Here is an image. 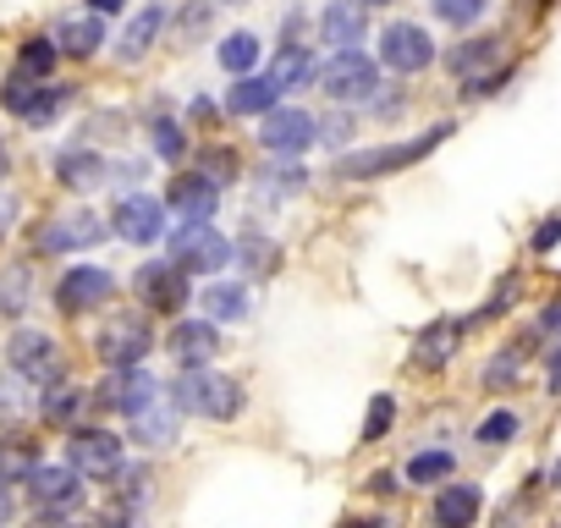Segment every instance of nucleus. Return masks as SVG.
Here are the masks:
<instances>
[{
    "mask_svg": "<svg viewBox=\"0 0 561 528\" xmlns=\"http://www.w3.org/2000/svg\"><path fill=\"white\" fill-rule=\"evenodd\" d=\"M457 127L451 122H440V127H430L424 138H408V144H380V149H358V154H342V165H336V176L342 182H375V176H391V171H408V165H419L424 154H435L446 138H451Z\"/></svg>",
    "mask_w": 561,
    "mask_h": 528,
    "instance_id": "nucleus-1",
    "label": "nucleus"
},
{
    "mask_svg": "<svg viewBox=\"0 0 561 528\" xmlns=\"http://www.w3.org/2000/svg\"><path fill=\"white\" fill-rule=\"evenodd\" d=\"M171 402L182 413H198V418H237L242 413V386L231 375H215L209 364H198V369H182Z\"/></svg>",
    "mask_w": 561,
    "mask_h": 528,
    "instance_id": "nucleus-2",
    "label": "nucleus"
},
{
    "mask_svg": "<svg viewBox=\"0 0 561 528\" xmlns=\"http://www.w3.org/2000/svg\"><path fill=\"white\" fill-rule=\"evenodd\" d=\"M171 264L182 276H220L231 264V242L209 220H182L171 231Z\"/></svg>",
    "mask_w": 561,
    "mask_h": 528,
    "instance_id": "nucleus-3",
    "label": "nucleus"
},
{
    "mask_svg": "<svg viewBox=\"0 0 561 528\" xmlns=\"http://www.w3.org/2000/svg\"><path fill=\"white\" fill-rule=\"evenodd\" d=\"M375 83H380V67H375L364 50H336V56L325 61V72H320V89H325L331 100H369Z\"/></svg>",
    "mask_w": 561,
    "mask_h": 528,
    "instance_id": "nucleus-4",
    "label": "nucleus"
},
{
    "mask_svg": "<svg viewBox=\"0 0 561 528\" xmlns=\"http://www.w3.org/2000/svg\"><path fill=\"white\" fill-rule=\"evenodd\" d=\"M314 138H320V127H314V116L304 105H275L259 122V144L275 149V154H304Z\"/></svg>",
    "mask_w": 561,
    "mask_h": 528,
    "instance_id": "nucleus-5",
    "label": "nucleus"
},
{
    "mask_svg": "<svg viewBox=\"0 0 561 528\" xmlns=\"http://www.w3.org/2000/svg\"><path fill=\"white\" fill-rule=\"evenodd\" d=\"M100 358L111 364V369H133V364H144L149 358V325H144V314H116V320H105V331H100Z\"/></svg>",
    "mask_w": 561,
    "mask_h": 528,
    "instance_id": "nucleus-6",
    "label": "nucleus"
},
{
    "mask_svg": "<svg viewBox=\"0 0 561 528\" xmlns=\"http://www.w3.org/2000/svg\"><path fill=\"white\" fill-rule=\"evenodd\" d=\"M7 358H12V369L28 386H56L61 380V353H56V342L45 331H18L12 347H7Z\"/></svg>",
    "mask_w": 561,
    "mask_h": 528,
    "instance_id": "nucleus-7",
    "label": "nucleus"
},
{
    "mask_svg": "<svg viewBox=\"0 0 561 528\" xmlns=\"http://www.w3.org/2000/svg\"><path fill=\"white\" fill-rule=\"evenodd\" d=\"M67 457H72V473H83V479H111V473L122 468V440H116L111 429H72Z\"/></svg>",
    "mask_w": 561,
    "mask_h": 528,
    "instance_id": "nucleus-8",
    "label": "nucleus"
},
{
    "mask_svg": "<svg viewBox=\"0 0 561 528\" xmlns=\"http://www.w3.org/2000/svg\"><path fill=\"white\" fill-rule=\"evenodd\" d=\"M111 298H116V276L100 271V264H78V271H67L61 287H56V309H67V314L100 309V303H111Z\"/></svg>",
    "mask_w": 561,
    "mask_h": 528,
    "instance_id": "nucleus-9",
    "label": "nucleus"
},
{
    "mask_svg": "<svg viewBox=\"0 0 561 528\" xmlns=\"http://www.w3.org/2000/svg\"><path fill=\"white\" fill-rule=\"evenodd\" d=\"M380 61H386L391 72H424V67L435 61V39H430L419 23H391V28L380 34Z\"/></svg>",
    "mask_w": 561,
    "mask_h": 528,
    "instance_id": "nucleus-10",
    "label": "nucleus"
},
{
    "mask_svg": "<svg viewBox=\"0 0 561 528\" xmlns=\"http://www.w3.org/2000/svg\"><path fill=\"white\" fill-rule=\"evenodd\" d=\"M144 309H160V314H176L187 309V276L176 271V264H144V271L133 276Z\"/></svg>",
    "mask_w": 561,
    "mask_h": 528,
    "instance_id": "nucleus-11",
    "label": "nucleus"
},
{
    "mask_svg": "<svg viewBox=\"0 0 561 528\" xmlns=\"http://www.w3.org/2000/svg\"><path fill=\"white\" fill-rule=\"evenodd\" d=\"M28 490H34V506L39 512H72L78 501H83V473H72V468H34L28 473Z\"/></svg>",
    "mask_w": 561,
    "mask_h": 528,
    "instance_id": "nucleus-12",
    "label": "nucleus"
},
{
    "mask_svg": "<svg viewBox=\"0 0 561 528\" xmlns=\"http://www.w3.org/2000/svg\"><path fill=\"white\" fill-rule=\"evenodd\" d=\"M160 397V386L133 364V369H116L111 380H105V391H100V402L111 408V413H122V418H133V413H144L149 402Z\"/></svg>",
    "mask_w": 561,
    "mask_h": 528,
    "instance_id": "nucleus-13",
    "label": "nucleus"
},
{
    "mask_svg": "<svg viewBox=\"0 0 561 528\" xmlns=\"http://www.w3.org/2000/svg\"><path fill=\"white\" fill-rule=\"evenodd\" d=\"M105 237V220L100 215H61V220H50L45 231H39V248L45 253H72V248H94Z\"/></svg>",
    "mask_w": 561,
    "mask_h": 528,
    "instance_id": "nucleus-14",
    "label": "nucleus"
},
{
    "mask_svg": "<svg viewBox=\"0 0 561 528\" xmlns=\"http://www.w3.org/2000/svg\"><path fill=\"white\" fill-rule=\"evenodd\" d=\"M165 198H171V209H176L182 220H209V215H215V198H220V187H215L204 171H187V176H171Z\"/></svg>",
    "mask_w": 561,
    "mask_h": 528,
    "instance_id": "nucleus-15",
    "label": "nucleus"
},
{
    "mask_svg": "<svg viewBox=\"0 0 561 528\" xmlns=\"http://www.w3.org/2000/svg\"><path fill=\"white\" fill-rule=\"evenodd\" d=\"M215 353H220L215 320H182V325L171 331V358H176L182 369H198V364H209Z\"/></svg>",
    "mask_w": 561,
    "mask_h": 528,
    "instance_id": "nucleus-16",
    "label": "nucleus"
},
{
    "mask_svg": "<svg viewBox=\"0 0 561 528\" xmlns=\"http://www.w3.org/2000/svg\"><path fill=\"white\" fill-rule=\"evenodd\" d=\"M165 209H160V198H144V193H133V198H122V209H116V231L127 237V242H154L160 231H165V220H160Z\"/></svg>",
    "mask_w": 561,
    "mask_h": 528,
    "instance_id": "nucleus-17",
    "label": "nucleus"
},
{
    "mask_svg": "<svg viewBox=\"0 0 561 528\" xmlns=\"http://www.w3.org/2000/svg\"><path fill=\"white\" fill-rule=\"evenodd\" d=\"M320 34H325L331 50H353L364 39V7L358 0H331L325 18H320Z\"/></svg>",
    "mask_w": 561,
    "mask_h": 528,
    "instance_id": "nucleus-18",
    "label": "nucleus"
},
{
    "mask_svg": "<svg viewBox=\"0 0 561 528\" xmlns=\"http://www.w3.org/2000/svg\"><path fill=\"white\" fill-rule=\"evenodd\" d=\"M176 402L171 397H154L144 413H133L127 424H133V440H144V446H171L176 440Z\"/></svg>",
    "mask_w": 561,
    "mask_h": 528,
    "instance_id": "nucleus-19",
    "label": "nucleus"
},
{
    "mask_svg": "<svg viewBox=\"0 0 561 528\" xmlns=\"http://www.w3.org/2000/svg\"><path fill=\"white\" fill-rule=\"evenodd\" d=\"M457 342H462V325H457V320H435V325L419 331V342H413V364H419V369H440V364L457 353Z\"/></svg>",
    "mask_w": 561,
    "mask_h": 528,
    "instance_id": "nucleus-20",
    "label": "nucleus"
},
{
    "mask_svg": "<svg viewBox=\"0 0 561 528\" xmlns=\"http://www.w3.org/2000/svg\"><path fill=\"white\" fill-rule=\"evenodd\" d=\"M160 28H165V7H144V12H138V18H133V23L122 28V39H116L122 61H144Z\"/></svg>",
    "mask_w": 561,
    "mask_h": 528,
    "instance_id": "nucleus-21",
    "label": "nucleus"
},
{
    "mask_svg": "<svg viewBox=\"0 0 561 528\" xmlns=\"http://www.w3.org/2000/svg\"><path fill=\"white\" fill-rule=\"evenodd\" d=\"M275 100H280V89L270 78H237L231 94H226V111L231 116H264V111H275Z\"/></svg>",
    "mask_w": 561,
    "mask_h": 528,
    "instance_id": "nucleus-22",
    "label": "nucleus"
},
{
    "mask_svg": "<svg viewBox=\"0 0 561 528\" xmlns=\"http://www.w3.org/2000/svg\"><path fill=\"white\" fill-rule=\"evenodd\" d=\"M479 517V484H446L435 495V523L440 528H468Z\"/></svg>",
    "mask_w": 561,
    "mask_h": 528,
    "instance_id": "nucleus-23",
    "label": "nucleus"
},
{
    "mask_svg": "<svg viewBox=\"0 0 561 528\" xmlns=\"http://www.w3.org/2000/svg\"><path fill=\"white\" fill-rule=\"evenodd\" d=\"M280 94H287V89H304L309 78H314V56L304 50V45H287V50H280L275 61H270V72H264Z\"/></svg>",
    "mask_w": 561,
    "mask_h": 528,
    "instance_id": "nucleus-24",
    "label": "nucleus"
},
{
    "mask_svg": "<svg viewBox=\"0 0 561 528\" xmlns=\"http://www.w3.org/2000/svg\"><path fill=\"white\" fill-rule=\"evenodd\" d=\"M105 45V28H100V18H67L61 28H56V50H67V56H94Z\"/></svg>",
    "mask_w": 561,
    "mask_h": 528,
    "instance_id": "nucleus-25",
    "label": "nucleus"
},
{
    "mask_svg": "<svg viewBox=\"0 0 561 528\" xmlns=\"http://www.w3.org/2000/svg\"><path fill=\"white\" fill-rule=\"evenodd\" d=\"M495 56H501V39H468L462 50H451V56H446V67H451L462 83H468V78H479Z\"/></svg>",
    "mask_w": 561,
    "mask_h": 528,
    "instance_id": "nucleus-26",
    "label": "nucleus"
},
{
    "mask_svg": "<svg viewBox=\"0 0 561 528\" xmlns=\"http://www.w3.org/2000/svg\"><path fill=\"white\" fill-rule=\"evenodd\" d=\"M204 309H209V320H215V325H231V320H242V314H248V292H242V287H231V282H209Z\"/></svg>",
    "mask_w": 561,
    "mask_h": 528,
    "instance_id": "nucleus-27",
    "label": "nucleus"
},
{
    "mask_svg": "<svg viewBox=\"0 0 561 528\" xmlns=\"http://www.w3.org/2000/svg\"><path fill=\"white\" fill-rule=\"evenodd\" d=\"M34 468H39V451H34V440H0V484L28 479Z\"/></svg>",
    "mask_w": 561,
    "mask_h": 528,
    "instance_id": "nucleus-28",
    "label": "nucleus"
},
{
    "mask_svg": "<svg viewBox=\"0 0 561 528\" xmlns=\"http://www.w3.org/2000/svg\"><path fill=\"white\" fill-rule=\"evenodd\" d=\"M0 100H7V111H18L23 122H34V111H39V100H45V89L28 78V72H18L7 89H0Z\"/></svg>",
    "mask_w": 561,
    "mask_h": 528,
    "instance_id": "nucleus-29",
    "label": "nucleus"
},
{
    "mask_svg": "<svg viewBox=\"0 0 561 528\" xmlns=\"http://www.w3.org/2000/svg\"><path fill=\"white\" fill-rule=\"evenodd\" d=\"M56 171H61V182H67V187H94V182H105V176H100L105 165H100L94 154H83V149L61 154V165H56Z\"/></svg>",
    "mask_w": 561,
    "mask_h": 528,
    "instance_id": "nucleus-30",
    "label": "nucleus"
},
{
    "mask_svg": "<svg viewBox=\"0 0 561 528\" xmlns=\"http://www.w3.org/2000/svg\"><path fill=\"white\" fill-rule=\"evenodd\" d=\"M430 7H435V18H440V23L468 28V23H479V18L490 12V0H430Z\"/></svg>",
    "mask_w": 561,
    "mask_h": 528,
    "instance_id": "nucleus-31",
    "label": "nucleus"
},
{
    "mask_svg": "<svg viewBox=\"0 0 561 528\" xmlns=\"http://www.w3.org/2000/svg\"><path fill=\"white\" fill-rule=\"evenodd\" d=\"M253 61H259V39H253V34H231V39L220 45V67H226V72L242 78Z\"/></svg>",
    "mask_w": 561,
    "mask_h": 528,
    "instance_id": "nucleus-32",
    "label": "nucleus"
},
{
    "mask_svg": "<svg viewBox=\"0 0 561 528\" xmlns=\"http://www.w3.org/2000/svg\"><path fill=\"white\" fill-rule=\"evenodd\" d=\"M408 479L413 484H435V479H451V451H419L408 462Z\"/></svg>",
    "mask_w": 561,
    "mask_h": 528,
    "instance_id": "nucleus-33",
    "label": "nucleus"
},
{
    "mask_svg": "<svg viewBox=\"0 0 561 528\" xmlns=\"http://www.w3.org/2000/svg\"><path fill=\"white\" fill-rule=\"evenodd\" d=\"M56 56H61L56 39H28V45H23V72H28V78H45V72L56 67Z\"/></svg>",
    "mask_w": 561,
    "mask_h": 528,
    "instance_id": "nucleus-34",
    "label": "nucleus"
},
{
    "mask_svg": "<svg viewBox=\"0 0 561 528\" xmlns=\"http://www.w3.org/2000/svg\"><path fill=\"white\" fill-rule=\"evenodd\" d=\"M391 424H397V402L391 397H375L369 402V418H364V440H380Z\"/></svg>",
    "mask_w": 561,
    "mask_h": 528,
    "instance_id": "nucleus-35",
    "label": "nucleus"
},
{
    "mask_svg": "<svg viewBox=\"0 0 561 528\" xmlns=\"http://www.w3.org/2000/svg\"><path fill=\"white\" fill-rule=\"evenodd\" d=\"M512 435H517V413H506V408L490 413V418L479 424V440H484V446H506Z\"/></svg>",
    "mask_w": 561,
    "mask_h": 528,
    "instance_id": "nucleus-36",
    "label": "nucleus"
},
{
    "mask_svg": "<svg viewBox=\"0 0 561 528\" xmlns=\"http://www.w3.org/2000/svg\"><path fill=\"white\" fill-rule=\"evenodd\" d=\"M154 149H160L165 160H176V154L187 149V138H182V127H176V122H160V127H154Z\"/></svg>",
    "mask_w": 561,
    "mask_h": 528,
    "instance_id": "nucleus-37",
    "label": "nucleus"
},
{
    "mask_svg": "<svg viewBox=\"0 0 561 528\" xmlns=\"http://www.w3.org/2000/svg\"><path fill=\"white\" fill-rule=\"evenodd\" d=\"M242 253L253 259V271H270V264H275V248L259 242V237H242Z\"/></svg>",
    "mask_w": 561,
    "mask_h": 528,
    "instance_id": "nucleus-38",
    "label": "nucleus"
},
{
    "mask_svg": "<svg viewBox=\"0 0 561 528\" xmlns=\"http://www.w3.org/2000/svg\"><path fill=\"white\" fill-rule=\"evenodd\" d=\"M556 242H561V215H550V220L534 231V253H550Z\"/></svg>",
    "mask_w": 561,
    "mask_h": 528,
    "instance_id": "nucleus-39",
    "label": "nucleus"
},
{
    "mask_svg": "<svg viewBox=\"0 0 561 528\" xmlns=\"http://www.w3.org/2000/svg\"><path fill=\"white\" fill-rule=\"evenodd\" d=\"M204 176H209V182L220 187V182L231 176V154H226V149H220V154H209V160H204Z\"/></svg>",
    "mask_w": 561,
    "mask_h": 528,
    "instance_id": "nucleus-40",
    "label": "nucleus"
},
{
    "mask_svg": "<svg viewBox=\"0 0 561 528\" xmlns=\"http://www.w3.org/2000/svg\"><path fill=\"white\" fill-rule=\"evenodd\" d=\"M61 100H67V89H45V100H39V111H34V122H50V116L61 111Z\"/></svg>",
    "mask_w": 561,
    "mask_h": 528,
    "instance_id": "nucleus-41",
    "label": "nucleus"
},
{
    "mask_svg": "<svg viewBox=\"0 0 561 528\" xmlns=\"http://www.w3.org/2000/svg\"><path fill=\"white\" fill-rule=\"evenodd\" d=\"M111 479H116V490H122V495H144V473H138V468H127V473L116 468Z\"/></svg>",
    "mask_w": 561,
    "mask_h": 528,
    "instance_id": "nucleus-42",
    "label": "nucleus"
},
{
    "mask_svg": "<svg viewBox=\"0 0 561 528\" xmlns=\"http://www.w3.org/2000/svg\"><path fill=\"white\" fill-rule=\"evenodd\" d=\"M72 408H78V391H56V397H50V408H45V413H50V418H67V413H72Z\"/></svg>",
    "mask_w": 561,
    "mask_h": 528,
    "instance_id": "nucleus-43",
    "label": "nucleus"
},
{
    "mask_svg": "<svg viewBox=\"0 0 561 528\" xmlns=\"http://www.w3.org/2000/svg\"><path fill=\"white\" fill-rule=\"evenodd\" d=\"M78 528H127V517L122 512H105V517H83Z\"/></svg>",
    "mask_w": 561,
    "mask_h": 528,
    "instance_id": "nucleus-44",
    "label": "nucleus"
},
{
    "mask_svg": "<svg viewBox=\"0 0 561 528\" xmlns=\"http://www.w3.org/2000/svg\"><path fill=\"white\" fill-rule=\"evenodd\" d=\"M556 325H561V298H556V303L539 314V331H556Z\"/></svg>",
    "mask_w": 561,
    "mask_h": 528,
    "instance_id": "nucleus-45",
    "label": "nucleus"
},
{
    "mask_svg": "<svg viewBox=\"0 0 561 528\" xmlns=\"http://www.w3.org/2000/svg\"><path fill=\"white\" fill-rule=\"evenodd\" d=\"M550 386H556V391H561V342H556V347H550Z\"/></svg>",
    "mask_w": 561,
    "mask_h": 528,
    "instance_id": "nucleus-46",
    "label": "nucleus"
},
{
    "mask_svg": "<svg viewBox=\"0 0 561 528\" xmlns=\"http://www.w3.org/2000/svg\"><path fill=\"white\" fill-rule=\"evenodd\" d=\"M122 7H127V0H89V12H94V18H100V12H122Z\"/></svg>",
    "mask_w": 561,
    "mask_h": 528,
    "instance_id": "nucleus-47",
    "label": "nucleus"
},
{
    "mask_svg": "<svg viewBox=\"0 0 561 528\" xmlns=\"http://www.w3.org/2000/svg\"><path fill=\"white\" fill-rule=\"evenodd\" d=\"M34 528H78V523H61V512H50L45 523H34Z\"/></svg>",
    "mask_w": 561,
    "mask_h": 528,
    "instance_id": "nucleus-48",
    "label": "nucleus"
},
{
    "mask_svg": "<svg viewBox=\"0 0 561 528\" xmlns=\"http://www.w3.org/2000/svg\"><path fill=\"white\" fill-rule=\"evenodd\" d=\"M12 517V495H7V484H0V523Z\"/></svg>",
    "mask_w": 561,
    "mask_h": 528,
    "instance_id": "nucleus-49",
    "label": "nucleus"
},
{
    "mask_svg": "<svg viewBox=\"0 0 561 528\" xmlns=\"http://www.w3.org/2000/svg\"><path fill=\"white\" fill-rule=\"evenodd\" d=\"M358 7H386V0H358Z\"/></svg>",
    "mask_w": 561,
    "mask_h": 528,
    "instance_id": "nucleus-50",
    "label": "nucleus"
}]
</instances>
